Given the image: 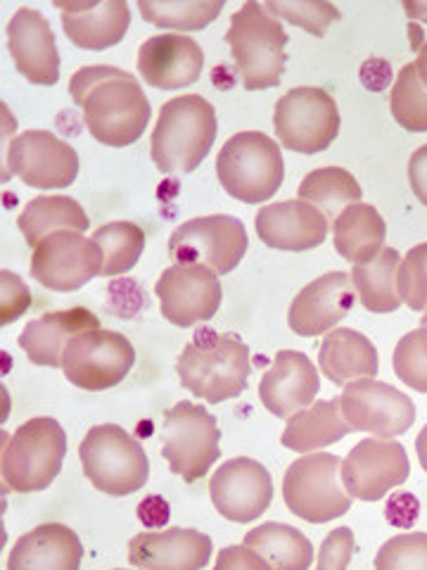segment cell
Listing matches in <instances>:
<instances>
[{"instance_id": "ffe728a7", "label": "cell", "mask_w": 427, "mask_h": 570, "mask_svg": "<svg viewBox=\"0 0 427 570\" xmlns=\"http://www.w3.org/2000/svg\"><path fill=\"white\" fill-rule=\"evenodd\" d=\"M205 52L200 43L181 33H159L138 48V75L162 91H178L200 79Z\"/></svg>"}, {"instance_id": "bcb514c9", "label": "cell", "mask_w": 427, "mask_h": 570, "mask_svg": "<svg viewBox=\"0 0 427 570\" xmlns=\"http://www.w3.org/2000/svg\"><path fill=\"white\" fill-rule=\"evenodd\" d=\"M217 568H271L269 563H266L257 551H252L249 547H226L221 554H219V561H217Z\"/></svg>"}, {"instance_id": "d4e9b609", "label": "cell", "mask_w": 427, "mask_h": 570, "mask_svg": "<svg viewBox=\"0 0 427 570\" xmlns=\"http://www.w3.org/2000/svg\"><path fill=\"white\" fill-rule=\"evenodd\" d=\"M62 12V29L67 39L83 50H107L121 43L131 24L127 0H105V3H56Z\"/></svg>"}, {"instance_id": "8d00e7d4", "label": "cell", "mask_w": 427, "mask_h": 570, "mask_svg": "<svg viewBox=\"0 0 427 570\" xmlns=\"http://www.w3.org/2000/svg\"><path fill=\"white\" fill-rule=\"evenodd\" d=\"M389 110L401 129L411 134L427 131V88L420 81L414 62L401 67L389 94Z\"/></svg>"}, {"instance_id": "d6a6232c", "label": "cell", "mask_w": 427, "mask_h": 570, "mask_svg": "<svg viewBox=\"0 0 427 570\" xmlns=\"http://www.w3.org/2000/svg\"><path fill=\"white\" fill-rule=\"evenodd\" d=\"M245 547L280 570H307L314 563V547L297 528L285 523H264L245 534Z\"/></svg>"}, {"instance_id": "816d5d0a", "label": "cell", "mask_w": 427, "mask_h": 570, "mask_svg": "<svg viewBox=\"0 0 427 570\" xmlns=\"http://www.w3.org/2000/svg\"><path fill=\"white\" fill-rule=\"evenodd\" d=\"M420 326H427V312H423V318H420Z\"/></svg>"}, {"instance_id": "ee69618b", "label": "cell", "mask_w": 427, "mask_h": 570, "mask_svg": "<svg viewBox=\"0 0 427 570\" xmlns=\"http://www.w3.org/2000/svg\"><path fill=\"white\" fill-rule=\"evenodd\" d=\"M418 513H420L418 499L414 494H408V492H399L395 497H389L387 509H385L387 521L391 525H397V528H411V525H416Z\"/></svg>"}, {"instance_id": "d6986e66", "label": "cell", "mask_w": 427, "mask_h": 570, "mask_svg": "<svg viewBox=\"0 0 427 570\" xmlns=\"http://www.w3.org/2000/svg\"><path fill=\"white\" fill-rule=\"evenodd\" d=\"M8 50L20 75L39 86L60 81V52L46 17L39 10L20 8L8 24Z\"/></svg>"}, {"instance_id": "9c48e42d", "label": "cell", "mask_w": 427, "mask_h": 570, "mask_svg": "<svg viewBox=\"0 0 427 570\" xmlns=\"http://www.w3.org/2000/svg\"><path fill=\"white\" fill-rule=\"evenodd\" d=\"M162 456L173 475L198 483L221 456V431L205 406L178 402L165 412Z\"/></svg>"}, {"instance_id": "e0dca14e", "label": "cell", "mask_w": 427, "mask_h": 570, "mask_svg": "<svg viewBox=\"0 0 427 570\" xmlns=\"http://www.w3.org/2000/svg\"><path fill=\"white\" fill-rule=\"evenodd\" d=\"M411 475L404 444L389 438L361 440L342 461V483L351 499L380 502V499Z\"/></svg>"}, {"instance_id": "44dd1931", "label": "cell", "mask_w": 427, "mask_h": 570, "mask_svg": "<svg viewBox=\"0 0 427 570\" xmlns=\"http://www.w3.org/2000/svg\"><path fill=\"white\" fill-rule=\"evenodd\" d=\"M354 299L351 276L345 272H330L299 291L290 305L288 324L297 335H324L351 312Z\"/></svg>"}, {"instance_id": "4fadbf2b", "label": "cell", "mask_w": 427, "mask_h": 570, "mask_svg": "<svg viewBox=\"0 0 427 570\" xmlns=\"http://www.w3.org/2000/svg\"><path fill=\"white\" fill-rule=\"evenodd\" d=\"M102 274V249L81 230H58L33 247L31 278L56 293H75Z\"/></svg>"}, {"instance_id": "7402d4cb", "label": "cell", "mask_w": 427, "mask_h": 570, "mask_svg": "<svg viewBox=\"0 0 427 570\" xmlns=\"http://www.w3.org/2000/svg\"><path fill=\"white\" fill-rule=\"evenodd\" d=\"M255 226L266 247L285 249V253H307L324 245L330 228L324 212L299 198L261 207Z\"/></svg>"}, {"instance_id": "6da1fadb", "label": "cell", "mask_w": 427, "mask_h": 570, "mask_svg": "<svg viewBox=\"0 0 427 570\" xmlns=\"http://www.w3.org/2000/svg\"><path fill=\"white\" fill-rule=\"evenodd\" d=\"M69 94L83 110L88 131L102 146H133L148 129L150 100L129 71L105 65L81 67L69 81Z\"/></svg>"}, {"instance_id": "f35d334b", "label": "cell", "mask_w": 427, "mask_h": 570, "mask_svg": "<svg viewBox=\"0 0 427 570\" xmlns=\"http://www.w3.org/2000/svg\"><path fill=\"white\" fill-rule=\"evenodd\" d=\"M391 364H395V373L401 383L418 392H427V326L401 337Z\"/></svg>"}, {"instance_id": "f546056e", "label": "cell", "mask_w": 427, "mask_h": 570, "mask_svg": "<svg viewBox=\"0 0 427 570\" xmlns=\"http://www.w3.org/2000/svg\"><path fill=\"white\" fill-rule=\"evenodd\" d=\"M387 224L373 205H349L332 224L335 249L347 262L364 264L385 247Z\"/></svg>"}, {"instance_id": "f907efd6", "label": "cell", "mask_w": 427, "mask_h": 570, "mask_svg": "<svg viewBox=\"0 0 427 570\" xmlns=\"http://www.w3.org/2000/svg\"><path fill=\"white\" fill-rule=\"evenodd\" d=\"M416 71H418V77H420V81L425 83V88H427V41L423 43V46H418V58H416Z\"/></svg>"}, {"instance_id": "ac0fdd59", "label": "cell", "mask_w": 427, "mask_h": 570, "mask_svg": "<svg viewBox=\"0 0 427 570\" xmlns=\"http://www.w3.org/2000/svg\"><path fill=\"white\" fill-rule=\"evenodd\" d=\"M211 504L226 521L252 523L274 499V480L259 461L238 456L221 463L209 483Z\"/></svg>"}, {"instance_id": "7c38bea8", "label": "cell", "mask_w": 427, "mask_h": 570, "mask_svg": "<svg viewBox=\"0 0 427 570\" xmlns=\"http://www.w3.org/2000/svg\"><path fill=\"white\" fill-rule=\"evenodd\" d=\"M247 245V230L240 219L211 214L178 226L169 238V255L176 264H200L226 276L242 262Z\"/></svg>"}, {"instance_id": "8fae6325", "label": "cell", "mask_w": 427, "mask_h": 570, "mask_svg": "<svg viewBox=\"0 0 427 570\" xmlns=\"http://www.w3.org/2000/svg\"><path fill=\"white\" fill-rule=\"evenodd\" d=\"M136 350L127 335L91 328L75 335L62 352V373L81 390H110L129 376Z\"/></svg>"}, {"instance_id": "7a4b0ae2", "label": "cell", "mask_w": 427, "mask_h": 570, "mask_svg": "<svg viewBox=\"0 0 427 570\" xmlns=\"http://www.w3.org/2000/svg\"><path fill=\"white\" fill-rule=\"evenodd\" d=\"M249 347L236 333L200 326L176 362L181 385L195 397L219 404L234 400L249 383Z\"/></svg>"}, {"instance_id": "5bb4252c", "label": "cell", "mask_w": 427, "mask_h": 570, "mask_svg": "<svg viewBox=\"0 0 427 570\" xmlns=\"http://www.w3.org/2000/svg\"><path fill=\"white\" fill-rule=\"evenodd\" d=\"M6 178L20 176L29 188L60 190L77 181L79 155L56 134L33 129L12 138L6 153Z\"/></svg>"}, {"instance_id": "7dc6e473", "label": "cell", "mask_w": 427, "mask_h": 570, "mask_svg": "<svg viewBox=\"0 0 427 570\" xmlns=\"http://www.w3.org/2000/svg\"><path fill=\"white\" fill-rule=\"evenodd\" d=\"M408 181L416 198L427 207V146H420L408 159Z\"/></svg>"}, {"instance_id": "9a60e30c", "label": "cell", "mask_w": 427, "mask_h": 570, "mask_svg": "<svg viewBox=\"0 0 427 570\" xmlns=\"http://www.w3.org/2000/svg\"><path fill=\"white\" fill-rule=\"evenodd\" d=\"M155 295L169 324L190 328L207 324L219 312L224 291L219 274L200 264H173L157 278Z\"/></svg>"}, {"instance_id": "c3c4849f", "label": "cell", "mask_w": 427, "mask_h": 570, "mask_svg": "<svg viewBox=\"0 0 427 570\" xmlns=\"http://www.w3.org/2000/svg\"><path fill=\"white\" fill-rule=\"evenodd\" d=\"M385 60H370L361 67V81L366 88H370V91H380V88H385L391 79V69L385 67L383 71H378L383 67Z\"/></svg>"}, {"instance_id": "ba28073f", "label": "cell", "mask_w": 427, "mask_h": 570, "mask_svg": "<svg viewBox=\"0 0 427 570\" xmlns=\"http://www.w3.org/2000/svg\"><path fill=\"white\" fill-rule=\"evenodd\" d=\"M282 499L307 523H328L351 509V494L342 483V459L309 452L292 461L282 478Z\"/></svg>"}, {"instance_id": "74e56055", "label": "cell", "mask_w": 427, "mask_h": 570, "mask_svg": "<svg viewBox=\"0 0 427 570\" xmlns=\"http://www.w3.org/2000/svg\"><path fill=\"white\" fill-rule=\"evenodd\" d=\"M278 20H288L295 27H301L305 31L324 39L328 27L340 20V10L330 3H320V0H307V3H299V0H290V3H280V0H269L264 3Z\"/></svg>"}, {"instance_id": "f6af8a7d", "label": "cell", "mask_w": 427, "mask_h": 570, "mask_svg": "<svg viewBox=\"0 0 427 570\" xmlns=\"http://www.w3.org/2000/svg\"><path fill=\"white\" fill-rule=\"evenodd\" d=\"M169 502L159 494H150L138 504V521L148 528H165L169 523Z\"/></svg>"}, {"instance_id": "836d02e7", "label": "cell", "mask_w": 427, "mask_h": 570, "mask_svg": "<svg viewBox=\"0 0 427 570\" xmlns=\"http://www.w3.org/2000/svg\"><path fill=\"white\" fill-rule=\"evenodd\" d=\"M297 195L299 200H305L324 212L328 224H335V219L340 217L349 205L361 203L364 190L347 169L324 167L305 176Z\"/></svg>"}, {"instance_id": "2e32d148", "label": "cell", "mask_w": 427, "mask_h": 570, "mask_svg": "<svg viewBox=\"0 0 427 570\" xmlns=\"http://www.w3.org/2000/svg\"><path fill=\"white\" fill-rule=\"evenodd\" d=\"M340 406L351 431L373 438H397L416 423V404L408 395L376 379L345 385Z\"/></svg>"}, {"instance_id": "4dcf8cb0", "label": "cell", "mask_w": 427, "mask_h": 570, "mask_svg": "<svg viewBox=\"0 0 427 570\" xmlns=\"http://www.w3.org/2000/svg\"><path fill=\"white\" fill-rule=\"evenodd\" d=\"M399 264H401V255L397 249L383 247L373 259L354 266L351 272L354 291L368 312L389 314V312H397L404 305L397 288Z\"/></svg>"}, {"instance_id": "d590c367", "label": "cell", "mask_w": 427, "mask_h": 570, "mask_svg": "<svg viewBox=\"0 0 427 570\" xmlns=\"http://www.w3.org/2000/svg\"><path fill=\"white\" fill-rule=\"evenodd\" d=\"M93 240L102 249V274L100 276H119L131 272L138 264L142 249H146V234L131 222H112L100 226Z\"/></svg>"}, {"instance_id": "8992f818", "label": "cell", "mask_w": 427, "mask_h": 570, "mask_svg": "<svg viewBox=\"0 0 427 570\" xmlns=\"http://www.w3.org/2000/svg\"><path fill=\"white\" fill-rule=\"evenodd\" d=\"M83 475L110 497H127L148 483L150 461L142 444L117 423L93 425L79 444Z\"/></svg>"}, {"instance_id": "60d3db41", "label": "cell", "mask_w": 427, "mask_h": 570, "mask_svg": "<svg viewBox=\"0 0 427 570\" xmlns=\"http://www.w3.org/2000/svg\"><path fill=\"white\" fill-rule=\"evenodd\" d=\"M397 288L408 309L427 312V243L411 247L401 259Z\"/></svg>"}, {"instance_id": "cb8c5ba5", "label": "cell", "mask_w": 427, "mask_h": 570, "mask_svg": "<svg viewBox=\"0 0 427 570\" xmlns=\"http://www.w3.org/2000/svg\"><path fill=\"white\" fill-rule=\"evenodd\" d=\"M211 559V540L192 528L140 532L129 542V563L150 570H198Z\"/></svg>"}, {"instance_id": "484cf974", "label": "cell", "mask_w": 427, "mask_h": 570, "mask_svg": "<svg viewBox=\"0 0 427 570\" xmlns=\"http://www.w3.org/2000/svg\"><path fill=\"white\" fill-rule=\"evenodd\" d=\"M81 559L79 534L62 523H46L14 542L8 570H79Z\"/></svg>"}, {"instance_id": "ab89813d", "label": "cell", "mask_w": 427, "mask_h": 570, "mask_svg": "<svg viewBox=\"0 0 427 570\" xmlns=\"http://www.w3.org/2000/svg\"><path fill=\"white\" fill-rule=\"evenodd\" d=\"M378 570H427V532H406L385 542L376 557Z\"/></svg>"}, {"instance_id": "52a82bcc", "label": "cell", "mask_w": 427, "mask_h": 570, "mask_svg": "<svg viewBox=\"0 0 427 570\" xmlns=\"http://www.w3.org/2000/svg\"><path fill=\"white\" fill-rule=\"evenodd\" d=\"M217 176L230 198L247 205L266 203L282 186L285 176L278 142L261 131L230 136L217 157Z\"/></svg>"}, {"instance_id": "681fc988", "label": "cell", "mask_w": 427, "mask_h": 570, "mask_svg": "<svg viewBox=\"0 0 427 570\" xmlns=\"http://www.w3.org/2000/svg\"><path fill=\"white\" fill-rule=\"evenodd\" d=\"M404 10L406 14L411 17V20H418V22H425L427 24V3H404Z\"/></svg>"}, {"instance_id": "603a6c76", "label": "cell", "mask_w": 427, "mask_h": 570, "mask_svg": "<svg viewBox=\"0 0 427 570\" xmlns=\"http://www.w3.org/2000/svg\"><path fill=\"white\" fill-rule=\"evenodd\" d=\"M318 390V371L309 356L295 350H280L259 383V397L274 416L290 419L314 404Z\"/></svg>"}, {"instance_id": "1f68e13d", "label": "cell", "mask_w": 427, "mask_h": 570, "mask_svg": "<svg viewBox=\"0 0 427 570\" xmlns=\"http://www.w3.org/2000/svg\"><path fill=\"white\" fill-rule=\"evenodd\" d=\"M17 226H20L29 247H36L50 234H58V230H81L83 234L91 226V219L75 198L39 195L22 209L20 217H17Z\"/></svg>"}, {"instance_id": "e575fe53", "label": "cell", "mask_w": 427, "mask_h": 570, "mask_svg": "<svg viewBox=\"0 0 427 570\" xmlns=\"http://www.w3.org/2000/svg\"><path fill=\"white\" fill-rule=\"evenodd\" d=\"M138 10L142 20L155 27L198 31L217 20L224 10V0H176V3H169V0H162V3L138 0Z\"/></svg>"}, {"instance_id": "30bf717a", "label": "cell", "mask_w": 427, "mask_h": 570, "mask_svg": "<svg viewBox=\"0 0 427 570\" xmlns=\"http://www.w3.org/2000/svg\"><path fill=\"white\" fill-rule=\"evenodd\" d=\"M274 129L282 148L316 155L328 150L340 134V110L324 88L299 86L276 102Z\"/></svg>"}, {"instance_id": "4316f807", "label": "cell", "mask_w": 427, "mask_h": 570, "mask_svg": "<svg viewBox=\"0 0 427 570\" xmlns=\"http://www.w3.org/2000/svg\"><path fill=\"white\" fill-rule=\"evenodd\" d=\"M91 328H100V321L93 312L83 307L48 312L36 321H29L17 343H20L31 364L58 368L62 366V352L71 337Z\"/></svg>"}, {"instance_id": "5b68a950", "label": "cell", "mask_w": 427, "mask_h": 570, "mask_svg": "<svg viewBox=\"0 0 427 570\" xmlns=\"http://www.w3.org/2000/svg\"><path fill=\"white\" fill-rule=\"evenodd\" d=\"M67 456L64 428L50 416L22 423L3 444V483L12 492H41L52 485Z\"/></svg>"}, {"instance_id": "f1b7e54d", "label": "cell", "mask_w": 427, "mask_h": 570, "mask_svg": "<svg viewBox=\"0 0 427 570\" xmlns=\"http://www.w3.org/2000/svg\"><path fill=\"white\" fill-rule=\"evenodd\" d=\"M351 431L349 423L342 416L340 397L332 402H314L311 406L301 409L295 416L288 419V425L282 431V448H288L297 454H309L328 444L340 442Z\"/></svg>"}, {"instance_id": "b9f144b4", "label": "cell", "mask_w": 427, "mask_h": 570, "mask_svg": "<svg viewBox=\"0 0 427 570\" xmlns=\"http://www.w3.org/2000/svg\"><path fill=\"white\" fill-rule=\"evenodd\" d=\"M29 305L31 293L24 281L12 272L0 274V324H12V321H17L29 309Z\"/></svg>"}, {"instance_id": "83f0119b", "label": "cell", "mask_w": 427, "mask_h": 570, "mask_svg": "<svg viewBox=\"0 0 427 570\" xmlns=\"http://www.w3.org/2000/svg\"><path fill=\"white\" fill-rule=\"evenodd\" d=\"M320 371L335 385H349L361 379L378 376V350L368 337L351 328H332L318 352Z\"/></svg>"}, {"instance_id": "7bdbcfd3", "label": "cell", "mask_w": 427, "mask_h": 570, "mask_svg": "<svg viewBox=\"0 0 427 570\" xmlns=\"http://www.w3.org/2000/svg\"><path fill=\"white\" fill-rule=\"evenodd\" d=\"M354 549H356V542H354L351 528H337L328 534L324 544H320L316 566L320 570H345L351 563Z\"/></svg>"}, {"instance_id": "3957f363", "label": "cell", "mask_w": 427, "mask_h": 570, "mask_svg": "<svg viewBox=\"0 0 427 570\" xmlns=\"http://www.w3.org/2000/svg\"><path fill=\"white\" fill-rule=\"evenodd\" d=\"M217 110L202 96H178L162 105L150 138V155L159 171L190 174L217 140Z\"/></svg>"}, {"instance_id": "277c9868", "label": "cell", "mask_w": 427, "mask_h": 570, "mask_svg": "<svg viewBox=\"0 0 427 570\" xmlns=\"http://www.w3.org/2000/svg\"><path fill=\"white\" fill-rule=\"evenodd\" d=\"M278 17H274L261 3L247 0V3L230 17L226 31V43L230 56L240 71L247 91H266L280 83L285 62V46H288Z\"/></svg>"}]
</instances>
